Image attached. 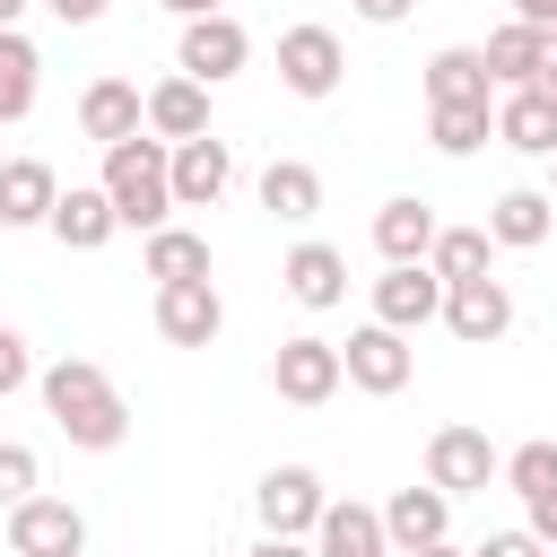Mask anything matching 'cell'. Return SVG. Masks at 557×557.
<instances>
[{"instance_id": "obj_1", "label": "cell", "mask_w": 557, "mask_h": 557, "mask_svg": "<svg viewBox=\"0 0 557 557\" xmlns=\"http://www.w3.org/2000/svg\"><path fill=\"white\" fill-rule=\"evenodd\" d=\"M35 383H44L52 426H61L78 453H113V444L131 435V409H122V392H113V374H104L96 357H61V366H44Z\"/></svg>"}, {"instance_id": "obj_2", "label": "cell", "mask_w": 557, "mask_h": 557, "mask_svg": "<svg viewBox=\"0 0 557 557\" xmlns=\"http://www.w3.org/2000/svg\"><path fill=\"white\" fill-rule=\"evenodd\" d=\"M104 200H113V218H122V226L157 235V226L174 218V148H165V139H148V131L113 139V148H104Z\"/></svg>"}, {"instance_id": "obj_3", "label": "cell", "mask_w": 557, "mask_h": 557, "mask_svg": "<svg viewBox=\"0 0 557 557\" xmlns=\"http://www.w3.org/2000/svg\"><path fill=\"white\" fill-rule=\"evenodd\" d=\"M339 374H348L357 392L392 400V392H409V374H418V348H409V331H392V322H366V331H348V348H339Z\"/></svg>"}, {"instance_id": "obj_4", "label": "cell", "mask_w": 557, "mask_h": 557, "mask_svg": "<svg viewBox=\"0 0 557 557\" xmlns=\"http://www.w3.org/2000/svg\"><path fill=\"white\" fill-rule=\"evenodd\" d=\"M244 61H252V35H244L226 9H209V17H183V44H174V70H183V78H200V87H226Z\"/></svg>"}, {"instance_id": "obj_5", "label": "cell", "mask_w": 557, "mask_h": 557, "mask_svg": "<svg viewBox=\"0 0 557 557\" xmlns=\"http://www.w3.org/2000/svg\"><path fill=\"white\" fill-rule=\"evenodd\" d=\"M339 383H348V374H339V339H313V331L278 339V357H270V392H278V400H296V409H322Z\"/></svg>"}, {"instance_id": "obj_6", "label": "cell", "mask_w": 557, "mask_h": 557, "mask_svg": "<svg viewBox=\"0 0 557 557\" xmlns=\"http://www.w3.org/2000/svg\"><path fill=\"white\" fill-rule=\"evenodd\" d=\"M496 470H505V453L487 444V426H435V435H426V487H444V496H479Z\"/></svg>"}, {"instance_id": "obj_7", "label": "cell", "mask_w": 557, "mask_h": 557, "mask_svg": "<svg viewBox=\"0 0 557 557\" xmlns=\"http://www.w3.org/2000/svg\"><path fill=\"white\" fill-rule=\"evenodd\" d=\"M453 339H470V348H487V339H505L513 331V287L496 278V270H479V278H453L444 287V313H435Z\"/></svg>"}, {"instance_id": "obj_8", "label": "cell", "mask_w": 557, "mask_h": 557, "mask_svg": "<svg viewBox=\"0 0 557 557\" xmlns=\"http://www.w3.org/2000/svg\"><path fill=\"white\" fill-rule=\"evenodd\" d=\"M87 548V522L70 496H17L9 505V557H78Z\"/></svg>"}, {"instance_id": "obj_9", "label": "cell", "mask_w": 557, "mask_h": 557, "mask_svg": "<svg viewBox=\"0 0 557 557\" xmlns=\"http://www.w3.org/2000/svg\"><path fill=\"white\" fill-rule=\"evenodd\" d=\"M339 70H348V52H339L331 26H287V35H278V78H287V96L322 104V96L339 87Z\"/></svg>"}, {"instance_id": "obj_10", "label": "cell", "mask_w": 557, "mask_h": 557, "mask_svg": "<svg viewBox=\"0 0 557 557\" xmlns=\"http://www.w3.org/2000/svg\"><path fill=\"white\" fill-rule=\"evenodd\" d=\"M435 313H444V278H435L426 261H383V278H374V322L426 331Z\"/></svg>"}, {"instance_id": "obj_11", "label": "cell", "mask_w": 557, "mask_h": 557, "mask_svg": "<svg viewBox=\"0 0 557 557\" xmlns=\"http://www.w3.org/2000/svg\"><path fill=\"white\" fill-rule=\"evenodd\" d=\"M252 505H261V531H287V540H305V531L322 522V505H331V496H322V479H313L305 461H278V470L252 487Z\"/></svg>"}, {"instance_id": "obj_12", "label": "cell", "mask_w": 557, "mask_h": 557, "mask_svg": "<svg viewBox=\"0 0 557 557\" xmlns=\"http://www.w3.org/2000/svg\"><path fill=\"white\" fill-rule=\"evenodd\" d=\"M157 331H165L174 348H209V339L226 331L218 287H209V278H165V287H157Z\"/></svg>"}, {"instance_id": "obj_13", "label": "cell", "mask_w": 557, "mask_h": 557, "mask_svg": "<svg viewBox=\"0 0 557 557\" xmlns=\"http://www.w3.org/2000/svg\"><path fill=\"white\" fill-rule=\"evenodd\" d=\"M235 183V148L226 139H174V209H218Z\"/></svg>"}, {"instance_id": "obj_14", "label": "cell", "mask_w": 557, "mask_h": 557, "mask_svg": "<svg viewBox=\"0 0 557 557\" xmlns=\"http://www.w3.org/2000/svg\"><path fill=\"white\" fill-rule=\"evenodd\" d=\"M278 287H287L305 313H331V305H348V252H339V244H296V252L278 261Z\"/></svg>"}, {"instance_id": "obj_15", "label": "cell", "mask_w": 557, "mask_h": 557, "mask_svg": "<svg viewBox=\"0 0 557 557\" xmlns=\"http://www.w3.org/2000/svg\"><path fill=\"white\" fill-rule=\"evenodd\" d=\"M78 131H87L96 148H113V139L148 131V96H139L131 78H87V96H78Z\"/></svg>"}, {"instance_id": "obj_16", "label": "cell", "mask_w": 557, "mask_h": 557, "mask_svg": "<svg viewBox=\"0 0 557 557\" xmlns=\"http://www.w3.org/2000/svg\"><path fill=\"white\" fill-rule=\"evenodd\" d=\"M70 252H96V244H113L122 235V218H113V200H104V183H70L61 200H52V218H44Z\"/></svg>"}, {"instance_id": "obj_17", "label": "cell", "mask_w": 557, "mask_h": 557, "mask_svg": "<svg viewBox=\"0 0 557 557\" xmlns=\"http://www.w3.org/2000/svg\"><path fill=\"white\" fill-rule=\"evenodd\" d=\"M548 226H557V200H548V191H531V183H513V191H496V200H487V244H505V252L548 244Z\"/></svg>"}, {"instance_id": "obj_18", "label": "cell", "mask_w": 557, "mask_h": 557, "mask_svg": "<svg viewBox=\"0 0 557 557\" xmlns=\"http://www.w3.org/2000/svg\"><path fill=\"white\" fill-rule=\"evenodd\" d=\"M52 200H61V174L44 157H9L0 165V226H44Z\"/></svg>"}, {"instance_id": "obj_19", "label": "cell", "mask_w": 557, "mask_h": 557, "mask_svg": "<svg viewBox=\"0 0 557 557\" xmlns=\"http://www.w3.org/2000/svg\"><path fill=\"white\" fill-rule=\"evenodd\" d=\"M313 557H392V540H383V513L374 505H322V522H313Z\"/></svg>"}, {"instance_id": "obj_20", "label": "cell", "mask_w": 557, "mask_h": 557, "mask_svg": "<svg viewBox=\"0 0 557 557\" xmlns=\"http://www.w3.org/2000/svg\"><path fill=\"white\" fill-rule=\"evenodd\" d=\"M426 104H496V78H487L479 44H444L426 61Z\"/></svg>"}, {"instance_id": "obj_21", "label": "cell", "mask_w": 557, "mask_h": 557, "mask_svg": "<svg viewBox=\"0 0 557 557\" xmlns=\"http://www.w3.org/2000/svg\"><path fill=\"white\" fill-rule=\"evenodd\" d=\"M148 131H157L165 148H174V139H200V131H209V87L183 78V70L157 78V87H148Z\"/></svg>"}, {"instance_id": "obj_22", "label": "cell", "mask_w": 557, "mask_h": 557, "mask_svg": "<svg viewBox=\"0 0 557 557\" xmlns=\"http://www.w3.org/2000/svg\"><path fill=\"white\" fill-rule=\"evenodd\" d=\"M453 531V496L444 487H400L392 505H383V540L392 548H426V540H444Z\"/></svg>"}, {"instance_id": "obj_23", "label": "cell", "mask_w": 557, "mask_h": 557, "mask_svg": "<svg viewBox=\"0 0 557 557\" xmlns=\"http://www.w3.org/2000/svg\"><path fill=\"white\" fill-rule=\"evenodd\" d=\"M496 139L522 148V157H557V104H548L540 87H505V104H496Z\"/></svg>"}, {"instance_id": "obj_24", "label": "cell", "mask_w": 557, "mask_h": 557, "mask_svg": "<svg viewBox=\"0 0 557 557\" xmlns=\"http://www.w3.org/2000/svg\"><path fill=\"white\" fill-rule=\"evenodd\" d=\"M479 61H487V78H496V87H531V78H540V61H548V35L513 17V26H496V35L479 44Z\"/></svg>"}, {"instance_id": "obj_25", "label": "cell", "mask_w": 557, "mask_h": 557, "mask_svg": "<svg viewBox=\"0 0 557 557\" xmlns=\"http://www.w3.org/2000/svg\"><path fill=\"white\" fill-rule=\"evenodd\" d=\"M261 209L287 218V226H305V218L322 209V174H313L305 157H270V165H261Z\"/></svg>"}, {"instance_id": "obj_26", "label": "cell", "mask_w": 557, "mask_h": 557, "mask_svg": "<svg viewBox=\"0 0 557 557\" xmlns=\"http://www.w3.org/2000/svg\"><path fill=\"white\" fill-rule=\"evenodd\" d=\"M435 226H444V218H435L426 200H383V209H374V252H383V261H426Z\"/></svg>"}, {"instance_id": "obj_27", "label": "cell", "mask_w": 557, "mask_h": 557, "mask_svg": "<svg viewBox=\"0 0 557 557\" xmlns=\"http://www.w3.org/2000/svg\"><path fill=\"white\" fill-rule=\"evenodd\" d=\"M35 96H44V52L17 26H0V122H26Z\"/></svg>"}, {"instance_id": "obj_28", "label": "cell", "mask_w": 557, "mask_h": 557, "mask_svg": "<svg viewBox=\"0 0 557 557\" xmlns=\"http://www.w3.org/2000/svg\"><path fill=\"white\" fill-rule=\"evenodd\" d=\"M139 270L165 287V278H209V235H191V226H157L148 235V252H139Z\"/></svg>"}, {"instance_id": "obj_29", "label": "cell", "mask_w": 557, "mask_h": 557, "mask_svg": "<svg viewBox=\"0 0 557 557\" xmlns=\"http://www.w3.org/2000/svg\"><path fill=\"white\" fill-rule=\"evenodd\" d=\"M426 139L444 157H470V148L496 139V104H426Z\"/></svg>"}, {"instance_id": "obj_30", "label": "cell", "mask_w": 557, "mask_h": 557, "mask_svg": "<svg viewBox=\"0 0 557 557\" xmlns=\"http://www.w3.org/2000/svg\"><path fill=\"white\" fill-rule=\"evenodd\" d=\"M487 252H496V244H487V226H435V244H426V270L453 287V278H479V270H487Z\"/></svg>"}, {"instance_id": "obj_31", "label": "cell", "mask_w": 557, "mask_h": 557, "mask_svg": "<svg viewBox=\"0 0 557 557\" xmlns=\"http://www.w3.org/2000/svg\"><path fill=\"white\" fill-rule=\"evenodd\" d=\"M496 479H505L513 496H540V487H557V444H548V435H531V444H513Z\"/></svg>"}, {"instance_id": "obj_32", "label": "cell", "mask_w": 557, "mask_h": 557, "mask_svg": "<svg viewBox=\"0 0 557 557\" xmlns=\"http://www.w3.org/2000/svg\"><path fill=\"white\" fill-rule=\"evenodd\" d=\"M35 479H44V470H35V453H26V444H0V505L35 496Z\"/></svg>"}, {"instance_id": "obj_33", "label": "cell", "mask_w": 557, "mask_h": 557, "mask_svg": "<svg viewBox=\"0 0 557 557\" xmlns=\"http://www.w3.org/2000/svg\"><path fill=\"white\" fill-rule=\"evenodd\" d=\"M17 383H35V357H26V339H17L9 322H0V400H9Z\"/></svg>"}, {"instance_id": "obj_34", "label": "cell", "mask_w": 557, "mask_h": 557, "mask_svg": "<svg viewBox=\"0 0 557 557\" xmlns=\"http://www.w3.org/2000/svg\"><path fill=\"white\" fill-rule=\"evenodd\" d=\"M470 557H548V540H540V531H487Z\"/></svg>"}, {"instance_id": "obj_35", "label": "cell", "mask_w": 557, "mask_h": 557, "mask_svg": "<svg viewBox=\"0 0 557 557\" xmlns=\"http://www.w3.org/2000/svg\"><path fill=\"white\" fill-rule=\"evenodd\" d=\"M522 505H531V522H522V531H540V540L557 548V487H540V496H522Z\"/></svg>"}, {"instance_id": "obj_36", "label": "cell", "mask_w": 557, "mask_h": 557, "mask_svg": "<svg viewBox=\"0 0 557 557\" xmlns=\"http://www.w3.org/2000/svg\"><path fill=\"white\" fill-rule=\"evenodd\" d=\"M348 9H357V17H366V26H400V17H409V9H418V0H348Z\"/></svg>"}, {"instance_id": "obj_37", "label": "cell", "mask_w": 557, "mask_h": 557, "mask_svg": "<svg viewBox=\"0 0 557 557\" xmlns=\"http://www.w3.org/2000/svg\"><path fill=\"white\" fill-rule=\"evenodd\" d=\"M513 17H522V26H540V35H548V52H557V0H513Z\"/></svg>"}, {"instance_id": "obj_38", "label": "cell", "mask_w": 557, "mask_h": 557, "mask_svg": "<svg viewBox=\"0 0 557 557\" xmlns=\"http://www.w3.org/2000/svg\"><path fill=\"white\" fill-rule=\"evenodd\" d=\"M44 9H52L61 26H96V17H104V0H44Z\"/></svg>"}, {"instance_id": "obj_39", "label": "cell", "mask_w": 557, "mask_h": 557, "mask_svg": "<svg viewBox=\"0 0 557 557\" xmlns=\"http://www.w3.org/2000/svg\"><path fill=\"white\" fill-rule=\"evenodd\" d=\"M244 557H313V548H305V540H287V531H261Z\"/></svg>"}, {"instance_id": "obj_40", "label": "cell", "mask_w": 557, "mask_h": 557, "mask_svg": "<svg viewBox=\"0 0 557 557\" xmlns=\"http://www.w3.org/2000/svg\"><path fill=\"white\" fill-rule=\"evenodd\" d=\"M531 87H540V96H548V104H557V52H548V61H540V78H531Z\"/></svg>"}, {"instance_id": "obj_41", "label": "cell", "mask_w": 557, "mask_h": 557, "mask_svg": "<svg viewBox=\"0 0 557 557\" xmlns=\"http://www.w3.org/2000/svg\"><path fill=\"white\" fill-rule=\"evenodd\" d=\"M400 557H470V548H453V540H426V548H400Z\"/></svg>"}, {"instance_id": "obj_42", "label": "cell", "mask_w": 557, "mask_h": 557, "mask_svg": "<svg viewBox=\"0 0 557 557\" xmlns=\"http://www.w3.org/2000/svg\"><path fill=\"white\" fill-rule=\"evenodd\" d=\"M165 9H174V17H209L218 0H165Z\"/></svg>"}, {"instance_id": "obj_43", "label": "cell", "mask_w": 557, "mask_h": 557, "mask_svg": "<svg viewBox=\"0 0 557 557\" xmlns=\"http://www.w3.org/2000/svg\"><path fill=\"white\" fill-rule=\"evenodd\" d=\"M26 9H35V0H0V26H17V17H26Z\"/></svg>"}, {"instance_id": "obj_44", "label": "cell", "mask_w": 557, "mask_h": 557, "mask_svg": "<svg viewBox=\"0 0 557 557\" xmlns=\"http://www.w3.org/2000/svg\"><path fill=\"white\" fill-rule=\"evenodd\" d=\"M548 200H557V157H548Z\"/></svg>"}, {"instance_id": "obj_45", "label": "cell", "mask_w": 557, "mask_h": 557, "mask_svg": "<svg viewBox=\"0 0 557 557\" xmlns=\"http://www.w3.org/2000/svg\"><path fill=\"white\" fill-rule=\"evenodd\" d=\"M548 557H557V548H548Z\"/></svg>"}]
</instances>
